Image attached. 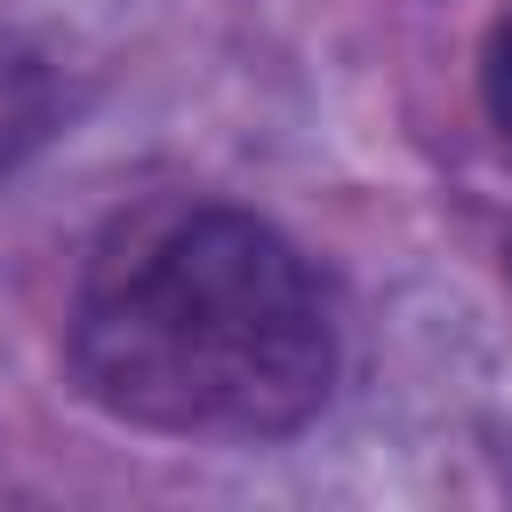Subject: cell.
<instances>
[{"label": "cell", "mask_w": 512, "mask_h": 512, "mask_svg": "<svg viewBox=\"0 0 512 512\" xmlns=\"http://www.w3.org/2000/svg\"><path fill=\"white\" fill-rule=\"evenodd\" d=\"M48 112H56L48 80H40L32 64H0V176L48 136Z\"/></svg>", "instance_id": "cell-2"}, {"label": "cell", "mask_w": 512, "mask_h": 512, "mask_svg": "<svg viewBox=\"0 0 512 512\" xmlns=\"http://www.w3.org/2000/svg\"><path fill=\"white\" fill-rule=\"evenodd\" d=\"M72 376L144 432L280 440L328 400L336 320L272 224L216 200H160L120 216L88 256Z\"/></svg>", "instance_id": "cell-1"}, {"label": "cell", "mask_w": 512, "mask_h": 512, "mask_svg": "<svg viewBox=\"0 0 512 512\" xmlns=\"http://www.w3.org/2000/svg\"><path fill=\"white\" fill-rule=\"evenodd\" d=\"M480 80H488V112H496V128L512 136V16L496 24V40H488V72H480Z\"/></svg>", "instance_id": "cell-3"}]
</instances>
